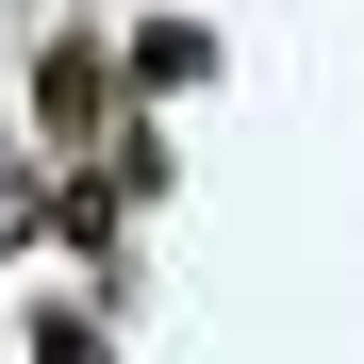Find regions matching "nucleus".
<instances>
[{"label": "nucleus", "mask_w": 364, "mask_h": 364, "mask_svg": "<svg viewBox=\"0 0 364 364\" xmlns=\"http://www.w3.org/2000/svg\"><path fill=\"white\" fill-rule=\"evenodd\" d=\"M100 100H116V50H50V67H33V116H50V133H100Z\"/></svg>", "instance_id": "f257e3e1"}, {"label": "nucleus", "mask_w": 364, "mask_h": 364, "mask_svg": "<svg viewBox=\"0 0 364 364\" xmlns=\"http://www.w3.org/2000/svg\"><path fill=\"white\" fill-rule=\"evenodd\" d=\"M199 67H215V33H199V17H149L133 50H116V83H133V100H149V83H199Z\"/></svg>", "instance_id": "f03ea898"}, {"label": "nucleus", "mask_w": 364, "mask_h": 364, "mask_svg": "<svg viewBox=\"0 0 364 364\" xmlns=\"http://www.w3.org/2000/svg\"><path fill=\"white\" fill-rule=\"evenodd\" d=\"M50 232H67V249H116V232H133V199H116V182H67V199H50Z\"/></svg>", "instance_id": "7ed1b4c3"}, {"label": "nucleus", "mask_w": 364, "mask_h": 364, "mask_svg": "<svg viewBox=\"0 0 364 364\" xmlns=\"http://www.w3.org/2000/svg\"><path fill=\"white\" fill-rule=\"evenodd\" d=\"M33 232H50V182H33V166H0V265H17Z\"/></svg>", "instance_id": "20e7f679"}, {"label": "nucleus", "mask_w": 364, "mask_h": 364, "mask_svg": "<svg viewBox=\"0 0 364 364\" xmlns=\"http://www.w3.org/2000/svg\"><path fill=\"white\" fill-rule=\"evenodd\" d=\"M33 364H100V331H83V315H50V331H33Z\"/></svg>", "instance_id": "39448f33"}]
</instances>
